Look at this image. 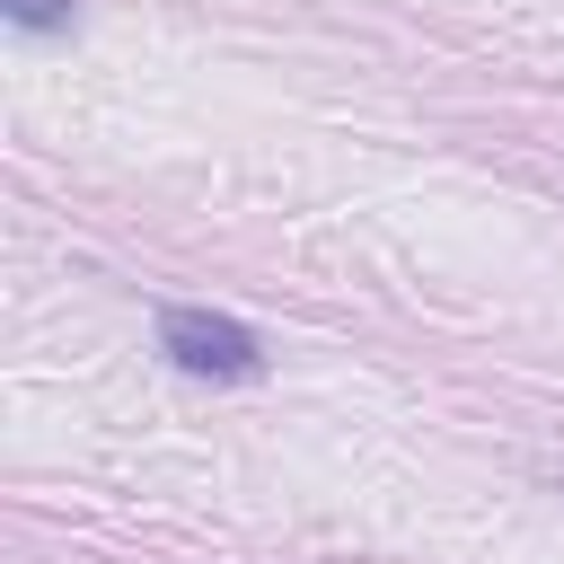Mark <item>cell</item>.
<instances>
[{
    "mask_svg": "<svg viewBox=\"0 0 564 564\" xmlns=\"http://www.w3.org/2000/svg\"><path fill=\"white\" fill-rule=\"evenodd\" d=\"M9 18H18V26H62L70 0H9Z\"/></svg>",
    "mask_w": 564,
    "mask_h": 564,
    "instance_id": "7a4b0ae2",
    "label": "cell"
},
{
    "mask_svg": "<svg viewBox=\"0 0 564 564\" xmlns=\"http://www.w3.org/2000/svg\"><path fill=\"white\" fill-rule=\"evenodd\" d=\"M159 352L185 379H264V344L220 308H159Z\"/></svg>",
    "mask_w": 564,
    "mask_h": 564,
    "instance_id": "6da1fadb",
    "label": "cell"
}]
</instances>
